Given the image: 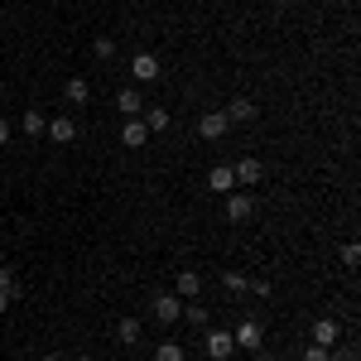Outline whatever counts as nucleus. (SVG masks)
Instances as JSON below:
<instances>
[{"mask_svg":"<svg viewBox=\"0 0 361 361\" xmlns=\"http://www.w3.org/2000/svg\"><path fill=\"white\" fill-rule=\"evenodd\" d=\"M149 313H154V323L173 328V323H178V313H183V299H178L173 289H159V294H149Z\"/></svg>","mask_w":361,"mask_h":361,"instance_id":"obj_1","label":"nucleus"},{"mask_svg":"<svg viewBox=\"0 0 361 361\" xmlns=\"http://www.w3.org/2000/svg\"><path fill=\"white\" fill-rule=\"evenodd\" d=\"M202 352H207L212 361H231V357H236L231 328H202Z\"/></svg>","mask_w":361,"mask_h":361,"instance_id":"obj_2","label":"nucleus"},{"mask_svg":"<svg viewBox=\"0 0 361 361\" xmlns=\"http://www.w3.org/2000/svg\"><path fill=\"white\" fill-rule=\"evenodd\" d=\"M231 342H236V352H250V357H255V352L265 347V328H260L255 318H241V323L231 328Z\"/></svg>","mask_w":361,"mask_h":361,"instance_id":"obj_3","label":"nucleus"},{"mask_svg":"<svg viewBox=\"0 0 361 361\" xmlns=\"http://www.w3.org/2000/svg\"><path fill=\"white\" fill-rule=\"evenodd\" d=\"M308 342H313V347H328V352H333L337 342H342V323H337V318H318V323L308 328Z\"/></svg>","mask_w":361,"mask_h":361,"instance_id":"obj_4","label":"nucleus"},{"mask_svg":"<svg viewBox=\"0 0 361 361\" xmlns=\"http://www.w3.org/2000/svg\"><path fill=\"white\" fill-rule=\"evenodd\" d=\"M231 173H236V188H255V183L265 178V164H260L255 154H241V159L231 164Z\"/></svg>","mask_w":361,"mask_h":361,"instance_id":"obj_5","label":"nucleus"},{"mask_svg":"<svg viewBox=\"0 0 361 361\" xmlns=\"http://www.w3.org/2000/svg\"><path fill=\"white\" fill-rule=\"evenodd\" d=\"M255 217V197L246 188H236V193H226V222H250Z\"/></svg>","mask_w":361,"mask_h":361,"instance_id":"obj_6","label":"nucleus"},{"mask_svg":"<svg viewBox=\"0 0 361 361\" xmlns=\"http://www.w3.org/2000/svg\"><path fill=\"white\" fill-rule=\"evenodd\" d=\"M44 140H54V145H73V140H78V121H73V116H54V121L44 126Z\"/></svg>","mask_w":361,"mask_h":361,"instance_id":"obj_7","label":"nucleus"},{"mask_svg":"<svg viewBox=\"0 0 361 361\" xmlns=\"http://www.w3.org/2000/svg\"><path fill=\"white\" fill-rule=\"evenodd\" d=\"M226 130H231V121H226L222 106H217V111H202V121H197V135L202 140H222Z\"/></svg>","mask_w":361,"mask_h":361,"instance_id":"obj_8","label":"nucleus"},{"mask_svg":"<svg viewBox=\"0 0 361 361\" xmlns=\"http://www.w3.org/2000/svg\"><path fill=\"white\" fill-rule=\"evenodd\" d=\"M222 111H226V121H231V126H246V121H255V116H260V106H255L250 97H231Z\"/></svg>","mask_w":361,"mask_h":361,"instance_id":"obj_9","label":"nucleus"},{"mask_svg":"<svg viewBox=\"0 0 361 361\" xmlns=\"http://www.w3.org/2000/svg\"><path fill=\"white\" fill-rule=\"evenodd\" d=\"M159 73H164V68H159V58H154V54H135V58H130V78H135V82H154Z\"/></svg>","mask_w":361,"mask_h":361,"instance_id":"obj_10","label":"nucleus"},{"mask_svg":"<svg viewBox=\"0 0 361 361\" xmlns=\"http://www.w3.org/2000/svg\"><path fill=\"white\" fill-rule=\"evenodd\" d=\"M116 111L126 116V121L145 116V102H140V92H135V87H121V92H116Z\"/></svg>","mask_w":361,"mask_h":361,"instance_id":"obj_11","label":"nucleus"},{"mask_svg":"<svg viewBox=\"0 0 361 361\" xmlns=\"http://www.w3.org/2000/svg\"><path fill=\"white\" fill-rule=\"evenodd\" d=\"M207 188L217 197H226V193H236V173H231V164H217L212 173H207Z\"/></svg>","mask_w":361,"mask_h":361,"instance_id":"obj_12","label":"nucleus"},{"mask_svg":"<svg viewBox=\"0 0 361 361\" xmlns=\"http://www.w3.org/2000/svg\"><path fill=\"white\" fill-rule=\"evenodd\" d=\"M173 294H178V299H197V294H202V275H197V270H178Z\"/></svg>","mask_w":361,"mask_h":361,"instance_id":"obj_13","label":"nucleus"},{"mask_svg":"<svg viewBox=\"0 0 361 361\" xmlns=\"http://www.w3.org/2000/svg\"><path fill=\"white\" fill-rule=\"evenodd\" d=\"M63 97H68V106H87L92 102V82L87 78H68L63 82Z\"/></svg>","mask_w":361,"mask_h":361,"instance_id":"obj_14","label":"nucleus"},{"mask_svg":"<svg viewBox=\"0 0 361 361\" xmlns=\"http://www.w3.org/2000/svg\"><path fill=\"white\" fill-rule=\"evenodd\" d=\"M44 126H49V116L39 111V106H25V116H20V130H25L29 140H44Z\"/></svg>","mask_w":361,"mask_h":361,"instance_id":"obj_15","label":"nucleus"},{"mask_svg":"<svg viewBox=\"0 0 361 361\" xmlns=\"http://www.w3.org/2000/svg\"><path fill=\"white\" fill-rule=\"evenodd\" d=\"M121 145H126V149H145V145H149V130H145V121H126V130H121Z\"/></svg>","mask_w":361,"mask_h":361,"instance_id":"obj_16","label":"nucleus"},{"mask_svg":"<svg viewBox=\"0 0 361 361\" xmlns=\"http://www.w3.org/2000/svg\"><path fill=\"white\" fill-rule=\"evenodd\" d=\"M140 318H121V323H116V342H121V347H135L140 342Z\"/></svg>","mask_w":361,"mask_h":361,"instance_id":"obj_17","label":"nucleus"},{"mask_svg":"<svg viewBox=\"0 0 361 361\" xmlns=\"http://www.w3.org/2000/svg\"><path fill=\"white\" fill-rule=\"evenodd\" d=\"M154 361H188V347H183V342H173V337H164V342L154 347Z\"/></svg>","mask_w":361,"mask_h":361,"instance_id":"obj_18","label":"nucleus"},{"mask_svg":"<svg viewBox=\"0 0 361 361\" xmlns=\"http://www.w3.org/2000/svg\"><path fill=\"white\" fill-rule=\"evenodd\" d=\"M169 121H173V116H169L164 106H145V130H149V135H154V130H169Z\"/></svg>","mask_w":361,"mask_h":361,"instance_id":"obj_19","label":"nucleus"},{"mask_svg":"<svg viewBox=\"0 0 361 361\" xmlns=\"http://www.w3.org/2000/svg\"><path fill=\"white\" fill-rule=\"evenodd\" d=\"M183 318H188V328H207V323H212V308H207V304H188V308H183Z\"/></svg>","mask_w":361,"mask_h":361,"instance_id":"obj_20","label":"nucleus"},{"mask_svg":"<svg viewBox=\"0 0 361 361\" xmlns=\"http://www.w3.org/2000/svg\"><path fill=\"white\" fill-rule=\"evenodd\" d=\"M92 54H97V63H111V58H116V39H106V34H102V39L92 44Z\"/></svg>","mask_w":361,"mask_h":361,"instance_id":"obj_21","label":"nucleus"},{"mask_svg":"<svg viewBox=\"0 0 361 361\" xmlns=\"http://www.w3.org/2000/svg\"><path fill=\"white\" fill-rule=\"evenodd\" d=\"M222 289H226V294H246V275H241V270H226Z\"/></svg>","mask_w":361,"mask_h":361,"instance_id":"obj_22","label":"nucleus"},{"mask_svg":"<svg viewBox=\"0 0 361 361\" xmlns=\"http://www.w3.org/2000/svg\"><path fill=\"white\" fill-rule=\"evenodd\" d=\"M0 294H10V299L20 294V279H15V270H10V265H0Z\"/></svg>","mask_w":361,"mask_h":361,"instance_id":"obj_23","label":"nucleus"},{"mask_svg":"<svg viewBox=\"0 0 361 361\" xmlns=\"http://www.w3.org/2000/svg\"><path fill=\"white\" fill-rule=\"evenodd\" d=\"M342 265H347V270H357V265H361V246H357V241L342 246Z\"/></svg>","mask_w":361,"mask_h":361,"instance_id":"obj_24","label":"nucleus"},{"mask_svg":"<svg viewBox=\"0 0 361 361\" xmlns=\"http://www.w3.org/2000/svg\"><path fill=\"white\" fill-rule=\"evenodd\" d=\"M299 361H333V352H328V347H313V342H308L304 352H299Z\"/></svg>","mask_w":361,"mask_h":361,"instance_id":"obj_25","label":"nucleus"},{"mask_svg":"<svg viewBox=\"0 0 361 361\" xmlns=\"http://www.w3.org/2000/svg\"><path fill=\"white\" fill-rule=\"evenodd\" d=\"M246 294H255V299H270V279H246Z\"/></svg>","mask_w":361,"mask_h":361,"instance_id":"obj_26","label":"nucleus"},{"mask_svg":"<svg viewBox=\"0 0 361 361\" xmlns=\"http://www.w3.org/2000/svg\"><path fill=\"white\" fill-rule=\"evenodd\" d=\"M333 361H357V347H342V352H337Z\"/></svg>","mask_w":361,"mask_h":361,"instance_id":"obj_27","label":"nucleus"},{"mask_svg":"<svg viewBox=\"0 0 361 361\" xmlns=\"http://www.w3.org/2000/svg\"><path fill=\"white\" fill-rule=\"evenodd\" d=\"M0 145H10V121L0 116Z\"/></svg>","mask_w":361,"mask_h":361,"instance_id":"obj_28","label":"nucleus"},{"mask_svg":"<svg viewBox=\"0 0 361 361\" xmlns=\"http://www.w3.org/2000/svg\"><path fill=\"white\" fill-rule=\"evenodd\" d=\"M5 308H10V294H0V318H5Z\"/></svg>","mask_w":361,"mask_h":361,"instance_id":"obj_29","label":"nucleus"},{"mask_svg":"<svg viewBox=\"0 0 361 361\" xmlns=\"http://www.w3.org/2000/svg\"><path fill=\"white\" fill-rule=\"evenodd\" d=\"M44 361H63V357H58V352H44Z\"/></svg>","mask_w":361,"mask_h":361,"instance_id":"obj_30","label":"nucleus"},{"mask_svg":"<svg viewBox=\"0 0 361 361\" xmlns=\"http://www.w3.org/2000/svg\"><path fill=\"white\" fill-rule=\"evenodd\" d=\"M255 361H275V357H265V352H255Z\"/></svg>","mask_w":361,"mask_h":361,"instance_id":"obj_31","label":"nucleus"},{"mask_svg":"<svg viewBox=\"0 0 361 361\" xmlns=\"http://www.w3.org/2000/svg\"><path fill=\"white\" fill-rule=\"evenodd\" d=\"M78 361H92V357H78Z\"/></svg>","mask_w":361,"mask_h":361,"instance_id":"obj_32","label":"nucleus"}]
</instances>
